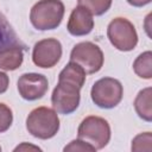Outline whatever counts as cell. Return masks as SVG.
Returning <instances> with one entry per match:
<instances>
[{"label":"cell","mask_w":152,"mask_h":152,"mask_svg":"<svg viewBox=\"0 0 152 152\" xmlns=\"http://www.w3.org/2000/svg\"><path fill=\"white\" fill-rule=\"evenodd\" d=\"M26 129L32 137L42 140L53 138L59 129L57 112L44 106L34 108L26 118Z\"/></svg>","instance_id":"cell-1"},{"label":"cell","mask_w":152,"mask_h":152,"mask_svg":"<svg viewBox=\"0 0 152 152\" xmlns=\"http://www.w3.org/2000/svg\"><path fill=\"white\" fill-rule=\"evenodd\" d=\"M64 4L61 0H39L30 12L32 26L39 31L57 28L64 17Z\"/></svg>","instance_id":"cell-2"},{"label":"cell","mask_w":152,"mask_h":152,"mask_svg":"<svg viewBox=\"0 0 152 152\" xmlns=\"http://www.w3.org/2000/svg\"><path fill=\"white\" fill-rule=\"evenodd\" d=\"M77 138L89 142L96 150H101L110 140V126L106 119L89 115L81 121L77 129Z\"/></svg>","instance_id":"cell-3"},{"label":"cell","mask_w":152,"mask_h":152,"mask_svg":"<svg viewBox=\"0 0 152 152\" xmlns=\"http://www.w3.org/2000/svg\"><path fill=\"white\" fill-rule=\"evenodd\" d=\"M124 96V88L119 80L102 77L97 80L90 90L91 101L100 108L110 109L116 107Z\"/></svg>","instance_id":"cell-4"},{"label":"cell","mask_w":152,"mask_h":152,"mask_svg":"<svg viewBox=\"0 0 152 152\" xmlns=\"http://www.w3.org/2000/svg\"><path fill=\"white\" fill-rule=\"evenodd\" d=\"M110 44L119 51H132L138 44V33L134 25L126 18H114L107 27Z\"/></svg>","instance_id":"cell-5"},{"label":"cell","mask_w":152,"mask_h":152,"mask_svg":"<svg viewBox=\"0 0 152 152\" xmlns=\"http://www.w3.org/2000/svg\"><path fill=\"white\" fill-rule=\"evenodd\" d=\"M70 61L78 64L86 74H95L101 70L104 57L99 45L91 42H81L72 48Z\"/></svg>","instance_id":"cell-6"},{"label":"cell","mask_w":152,"mask_h":152,"mask_svg":"<svg viewBox=\"0 0 152 152\" xmlns=\"http://www.w3.org/2000/svg\"><path fill=\"white\" fill-rule=\"evenodd\" d=\"M81 88L68 81H58L51 95L52 108L59 114H71L80 106Z\"/></svg>","instance_id":"cell-7"},{"label":"cell","mask_w":152,"mask_h":152,"mask_svg":"<svg viewBox=\"0 0 152 152\" xmlns=\"http://www.w3.org/2000/svg\"><path fill=\"white\" fill-rule=\"evenodd\" d=\"M62 44L56 38H45L37 42L32 51L33 63L44 69L55 66L62 57Z\"/></svg>","instance_id":"cell-8"},{"label":"cell","mask_w":152,"mask_h":152,"mask_svg":"<svg viewBox=\"0 0 152 152\" xmlns=\"http://www.w3.org/2000/svg\"><path fill=\"white\" fill-rule=\"evenodd\" d=\"M19 95L26 101H36L42 99L49 90L46 76L37 72L23 74L17 82Z\"/></svg>","instance_id":"cell-9"},{"label":"cell","mask_w":152,"mask_h":152,"mask_svg":"<svg viewBox=\"0 0 152 152\" xmlns=\"http://www.w3.org/2000/svg\"><path fill=\"white\" fill-rule=\"evenodd\" d=\"M66 28L68 32L75 37H81L90 33L94 28L93 14L82 6L75 7L70 13Z\"/></svg>","instance_id":"cell-10"},{"label":"cell","mask_w":152,"mask_h":152,"mask_svg":"<svg viewBox=\"0 0 152 152\" xmlns=\"http://www.w3.org/2000/svg\"><path fill=\"white\" fill-rule=\"evenodd\" d=\"M24 61V45L13 44L0 50V70L13 71L18 69Z\"/></svg>","instance_id":"cell-11"},{"label":"cell","mask_w":152,"mask_h":152,"mask_svg":"<svg viewBox=\"0 0 152 152\" xmlns=\"http://www.w3.org/2000/svg\"><path fill=\"white\" fill-rule=\"evenodd\" d=\"M151 96H152V88L147 87L141 89L134 99V109L139 118L142 120L151 122L152 121V107H151Z\"/></svg>","instance_id":"cell-12"},{"label":"cell","mask_w":152,"mask_h":152,"mask_svg":"<svg viewBox=\"0 0 152 152\" xmlns=\"http://www.w3.org/2000/svg\"><path fill=\"white\" fill-rule=\"evenodd\" d=\"M58 81H68L82 89L86 82V71L75 62H69L58 75Z\"/></svg>","instance_id":"cell-13"},{"label":"cell","mask_w":152,"mask_h":152,"mask_svg":"<svg viewBox=\"0 0 152 152\" xmlns=\"http://www.w3.org/2000/svg\"><path fill=\"white\" fill-rule=\"evenodd\" d=\"M133 70L137 76L151 80L152 78V52L145 51L140 53L133 62Z\"/></svg>","instance_id":"cell-14"},{"label":"cell","mask_w":152,"mask_h":152,"mask_svg":"<svg viewBox=\"0 0 152 152\" xmlns=\"http://www.w3.org/2000/svg\"><path fill=\"white\" fill-rule=\"evenodd\" d=\"M20 39L7 21V19L0 13V50L13 44H20Z\"/></svg>","instance_id":"cell-15"},{"label":"cell","mask_w":152,"mask_h":152,"mask_svg":"<svg viewBox=\"0 0 152 152\" xmlns=\"http://www.w3.org/2000/svg\"><path fill=\"white\" fill-rule=\"evenodd\" d=\"M113 0H77L78 6L87 8L93 15L104 14L112 6Z\"/></svg>","instance_id":"cell-16"},{"label":"cell","mask_w":152,"mask_h":152,"mask_svg":"<svg viewBox=\"0 0 152 152\" xmlns=\"http://www.w3.org/2000/svg\"><path fill=\"white\" fill-rule=\"evenodd\" d=\"M152 134L151 132H144L134 137L132 140V151H151L152 150Z\"/></svg>","instance_id":"cell-17"},{"label":"cell","mask_w":152,"mask_h":152,"mask_svg":"<svg viewBox=\"0 0 152 152\" xmlns=\"http://www.w3.org/2000/svg\"><path fill=\"white\" fill-rule=\"evenodd\" d=\"M12 122H13L12 109L7 104L0 102V133L6 132L11 127Z\"/></svg>","instance_id":"cell-18"},{"label":"cell","mask_w":152,"mask_h":152,"mask_svg":"<svg viewBox=\"0 0 152 152\" xmlns=\"http://www.w3.org/2000/svg\"><path fill=\"white\" fill-rule=\"evenodd\" d=\"M63 151H81V152H83V151H89V152H94V151H96V148L93 146V145H90L89 142H87V141H84V140H82V139H75V140H72V141H70L64 148H63Z\"/></svg>","instance_id":"cell-19"},{"label":"cell","mask_w":152,"mask_h":152,"mask_svg":"<svg viewBox=\"0 0 152 152\" xmlns=\"http://www.w3.org/2000/svg\"><path fill=\"white\" fill-rule=\"evenodd\" d=\"M8 86H10V78L7 74L0 71V94H4L8 89Z\"/></svg>","instance_id":"cell-20"},{"label":"cell","mask_w":152,"mask_h":152,"mask_svg":"<svg viewBox=\"0 0 152 152\" xmlns=\"http://www.w3.org/2000/svg\"><path fill=\"white\" fill-rule=\"evenodd\" d=\"M27 150H33V151H42V148L40 147H38V146H34V145H31V144H27V142H23L21 145H18L15 148H14V151L17 152V151H27Z\"/></svg>","instance_id":"cell-21"},{"label":"cell","mask_w":152,"mask_h":152,"mask_svg":"<svg viewBox=\"0 0 152 152\" xmlns=\"http://www.w3.org/2000/svg\"><path fill=\"white\" fill-rule=\"evenodd\" d=\"M131 6H134V7H142L147 4H150L152 0H126Z\"/></svg>","instance_id":"cell-22"},{"label":"cell","mask_w":152,"mask_h":152,"mask_svg":"<svg viewBox=\"0 0 152 152\" xmlns=\"http://www.w3.org/2000/svg\"><path fill=\"white\" fill-rule=\"evenodd\" d=\"M0 151H1V146H0Z\"/></svg>","instance_id":"cell-23"}]
</instances>
